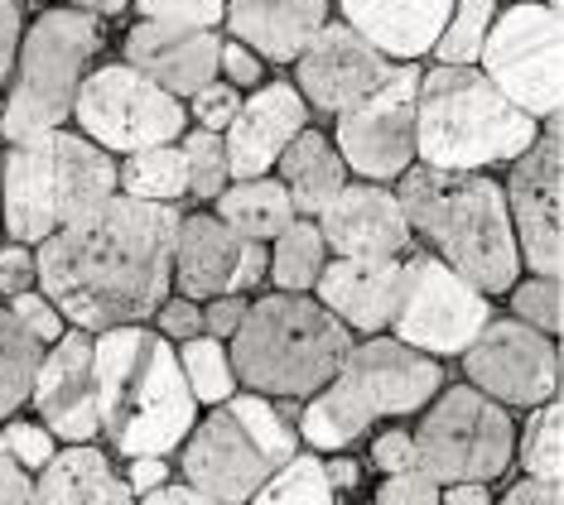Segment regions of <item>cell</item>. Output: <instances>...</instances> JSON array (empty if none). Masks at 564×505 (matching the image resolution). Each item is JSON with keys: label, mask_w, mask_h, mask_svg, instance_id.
I'll return each instance as SVG.
<instances>
[{"label": "cell", "mask_w": 564, "mask_h": 505, "mask_svg": "<svg viewBox=\"0 0 564 505\" xmlns=\"http://www.w3.org/2000/svg\"><path fill=\"white\" fill-rule=\"evenodd\" d=\"M174 202H140L111 193L83 222L58 227L34 245L40 289L58 304L68 328L101 332L121 322H150L174 289Z\"/></svg>", "instance_id": "obj_1"}, {"label": "cell", "mask_w": 564, "mask_h": 505, "mask_svg": "<svg viewBox=\"0 0 564 505\" xmlns=\"http://www.w3.org/2000/svg\"><path fill=\"white\" fill-rule=\"evenodd\" d=\"M395 198H401L415 241H425L430 255L458 270L487 299L507 294L521 279L507 198L492 174H482V168H434L415 160L395 178Z\"/></svg>", "instance_id": "obj_2"}, {"label": "cell", "mask_w": 564, "mask_h": 505, "mask_svg": "<svg viewBox=\"0 0 564 505\" xmlns=\"http://www.w3.org/2000/svg\"><path fill=\"white\" fill-rule=\"evenodd\" d=\"M97 371V438H107L121 458L174 452L198 419V399L178 371L174 342H164L145 322L93 332Z\"/></svg>", "instance_id": "obj_3"}, {"label": "cell", "mask_w": 564, "mask_h": 505, "mask_svg": "<svg viewBox=\"0 0 564 505\" xmlns=\"http://www.w3.org/2000/svg\"><path fill=\"white\" fill-rule=\"evenodd\" d=\"M117 193V154L73 125L0 145V237L40 245Z\"/></svg>", "instance_id": "obj_4"}, {"label": "cell", "mask_w": 564, "mask_h": 505, "mask_svg": "<svg viewBox=\"0 0 564 505\" xmlns=\"http://www.w3.org/2000/svg\"><path fill=\"white\" fill-rule=\"evenodd\" d=\"M352 347V332L314 294L271 289L247 304L237 332L227 337L237 385L265 399H310L333 381Z\"/></svg>", "instance_id": "obj_5"}, {"label": "cell", "mask_w": 564, "mask_h": 505, "mask_svg": "<svg viewBox=\"0 0 564 505\" xmlns=\"http://www.w3.org/2000/svg\"><path fill=\"white\" fill-rule=\"evenodd\" d=\"M541 135V121L497 92L478 63L420 68L415 87V160L434 168H507Z\"/></svg>", "instance_id": "obj_6"}, {"label": "cell", "mask_w": 564, "mask_h": 505, "mask_svg": "<svg viewBox=\"0 0 564 505\" xmlns=\"http://www.w3.org/2000/svg\"><path fill=\"white\" fill-rule=\"evenodd\" d=\"M101 48H107V24L73 6L40 10L34 24L24 20L15 68L0 97V140L68 125L78 83L101 58Z\"/></svg>", "instance_id": "obj_7"}, {"label": "cell", "mask_w": 564, "mask_h": 505, "mask_svg": "<svg viewBox=\"0 0 564 505\" xmlns=\"http://www.w3.org/2000/svg\"><path fill=\"white\" fill-rule=\"evenodd\" d=\"M213 414L194 419L178 443V472L188 486L208 491L223 505H241L280 462L300 448V429L275 399L265 395H227Z\"/></svg>", "instance_id": "obj_8"}, {"label": "cell", "mask_w": 564, "mask_h": 505, "mask_svg": "<svg viewBox=\"0 0 564 505\" xmlns=\"http://www.w3.org/2000/svg\"><path fill=\"white\" fill-rule=\"evenodd\" d=\"M415 462L440 486L448 482H497L517 452V424L507 405L482 395L478 385H440V395L420 409Z\"/></svg>", "instance_id": "obj_9"}, {"label": "cell", "mask_w": 564, "mask_h": 505, "mask_svg": "<svg viewBox=\"0 0 564 505\" xmlns=\"http://www.w3.org/2000/svg\"><path fill=\"white\" fill-rule=\"evenodd\" d=\"M564 0H507L497 10L492 30L482 39L478 68L511 107L535 121L560 116L564 101V34H560Z\"/></svg>", "instance_id": "obj_10"}, {"label": "cell", "mask_w": 564, "mask_h": 505, "mask_svg": "<svg viewBox=\"0 0 564 505\" xmlns=\"http://www.w3.org/2000/svg\"><path fill=\"white\" fill-rule=\"evenodd\" d=\"M68 125L121 160L131 150L178 140L188 131V107L145 73H135L126 58H107L93 63L78 83Z\"/></svg>", "instance_id": "obj_11"}, {"label": "cell", "mask_w": 564, "mask_h": 505, "mask_svg": "<svg viewBox=\"0 0 564 505\" xmlns=\"http://www.w3.org/2000/svg\"><path fill=\"white\" fill-rule=\"evenodd\" d=\"M487 318H492V299L473 289L458 270H448L430 251L405 255L401 299H395V314L387 322L391 337H401L405 347L425 356H458L482 332Z\"/></svg>", "instance_id": "obj_12"}, {"label": "cell", "mask_w": 564, "mask_h": 505, "mask_svg": "<svg viewBox=\"0 0 564 505\" xmlns=\"http://www.w3.org/2000/svg\"><path fill=\"white\" fill-rule=\"evenodd\" d=\"M507 217L517 237L521 270L531 275H560L564 265V150L560 116L541 121V135L507 164Z\"/></svg>", "instance_id": "obj_13"}, {"label": "cell", "mask_w": 564, "mask_h": 505, "mask_svg": "<svg viewBox=\"0 0 564 505\" xmlns=\"http://www.w3.org/2000/svg\"><path fill=\"white\" fill-rule=\"evenodd\" d=\"M415 87L420 63H395L377 92L333 116V145L352 178L395 184L415 164Z\"/></svg>", "instance_id": "obj_14"}, {"label": "cell", "mask_w": 564, "mask_h": 505, "mask_svg": "<svg viewBox=\"0 0 564 505\" xmlns=\"http://www.w3.org/2000/svg\"><path fill=\"white\" fill-rule=\"evenodd\" d=\"M464 375L482 395L507 409H535L560 395V347L555 337L521 318H487L482 332L464 347Z\"/></svg>", "instance_id": "obj_15"}, {"label": "cell", "mask_w": 564, "mask_h": 505, "mask_svg": "<svg viewBox=\"0 0 564 505\" xmlns=\"http://www.w3.org/2000/svg\"><path fill=\"white\" fill-rule=\"evenodd\" d=\"M333 385H338L371 424L405 419V414H420L434 395H440L444 366H440V356L415 352V347H405L401 337L371 332L367 342L348 347L343 366L333 371Z\"/></svg>", "instance_id": "obj_16"}, {"label": "cell", "mask_w": 564, "mask_h": 505, "mask_svg": "<svg viewBox=\"0 0 564 505\" xmlns=\"http://www.w3.org/2000/svg\"><path fill=\"white\" fill-rule=\"evenodd\" d=\"M265 241H247L217 212H184L174 231V275L170 284L184 299L217 294H256L265 284Z\"/></svg>", "instance_id": "obj_17"}, {"label": "cell", "mask_w": 564, "mask_h": 505, "mask_svg": "<svg viewBox=\"0 0 564 505\" xmlns=\"http://www.w3.org/2000/svg\"><path fill=\"white\" fill-rule=\"evenodd\" d=\"M391 68L395 63L381 54L371 39H362L338 15H328L318 24V34L294 54L290 83H294V92L310 101V111L338 116V111H348L352 101H362L367 92H377L391 77Z\"/></svg>", "instance_id": "obj_18"}, {"label": "cell", "mask_w": 564, "mask_h": 505, "mask_svg": "<svg viewBox=\"0 0 564 505\" xmlns=\"http://www.w3.org/2000/svg\"><path fill=\"white\" fill-rule=\"evenodd\" d=\"M34 414L63 443H97V371H93V332L63 328L44 347L40 371L30 385Z\"/></svg>", "instance_id": "obj_19"}, {"label": "cell", "mask_w": 564, "mask_h": 505, "mask_svg": "<svg viewBox=\"0 0 564 505\" xmlns=\"http://www.w3.org/2000/svg\"><path fill=\"white\" fill-rule=\"evenodd\" d=\"M314 227L324 237L328 255H410L415 251V231L405 222L395 188L371 184V178H348L314 212Z\"/></svg>", "instance_id": "obj_20"}, {"label": "cell", "mask_w": 564, "mask_h": 505, "mask_svg": "<svg viewBox=\"0 0 564 505\" xmlns=\"http://www.w3.org/2000/svg\"><path fill=\"white\" fill-rule=\"evenodd\" d=\"M310 116H314L310 101L294 92V83H285V77H265L261 87L241 92V107L232 116V125L223 131L232 178L271 174L280 150L310 125Z\"/></svg>", "instance_id": "obj_21"}, {"label": "cell", "mask_w": 564, "mask_h": 505, "mask_svg": "<svg viewBox=\"0 0 564 505\" xmlns=\"http://www.w3.org/2000/svg\"><path fill=\"white\" fill-rule=\"evenodd\" d=\"M217 44L223 34L203 24H164V20H135L121 39V58L164 92L188 101L203 83L217 77Z\"/></svg>", "instance_id": "obj_22"}, {"label": "cell", "mask_w": 564, "mask_h": 505, "mask_svg": "<svg viewBox=\"0 0 564 505\" xmlns=\"http://www.w3.org/2000/svg\"><path fill=\"white\" fill-rule=\"evenodd\" d=\"M405 255H328L314 299L328 308L348 332H387L401 299Z\"/></svg>", "instance_id": "obj_23"}, {"label": "cell", "mask_w": 564, "mask_h": 505, "mask_svg": "<svg viewBox=\"0 0 564 505\" xmlns=\"http://www.w3.org/2000/svg\"><path fill=\"white\" fill-rule=\"evenodd\" d=\"M448 10L454 0H333V15L371 39L391 63L430 58Z\"/></svg>", "instance_id": "obj_24"}, {"label": "cell", "mask_w": 564, "mask_h": 505, "mask_svg": "<svg viewBox=\"0 0 564 505\" xmlns=\"http://www.w3.org/2000/svg\"><path fill=\"white\" fill-rule=\"evenodd\" d=\"M333 15V0H227V34L256 48L271 68H290L294 54Z\"/></svg>", "instance_id": "obj_25"}, {"label": "cell", "mask_w": 564, "mask_h": 505, "mask_svg": "<svg viewBox=\"0 0 564 505\" xmlns=\"http://www.w3.org/2000/svg\"><path fill=\"white\" fill-rule=\"evenodd\" d=\"M126 496L131 491H126L121 472L111 468V458L97 443H63L34 472V501L40 505H107Z\"/></svg>", "instance_id": "obj_26"}, {"label": "cell", "mask_w": 564, "mask_h": 505, "mask_svg": "<svg viewBox=\"0 0 564 505\" xmlns=\"http://www.w3.org/2000/svg\"><path fill=\"white\" fill-rule=\"evenodd\" d=\"M271 174L285 184L290 202H294V217H314L318 207H324L333 193L352 178L348 164H343V154H338V145H333V135L314 131V125H304V131L280 150Z\"/></svg>", "instance_id": "obj_27"}, {"label": "cell", "mask_w": 564, "mask_h": 505, "mask_svg": "<svg viewBox=\"0 0 564 505\" xmlns=\"http://www.w3.org/2000/svg\"><path fill=\"white\" fill-rule=\"evenodd\" d=\"M213 212L247 241H271L294 222V202L275 174L232 178V184L213 198Z\"/></svg>", "instance_id": "obj_28"}, {"label": "cell", "mask_w": 564, "mask_h": 505, "mask_svg": "<svg viewBox=\"0 0 564 505\" xmlns=\"http://www.w3.org/2000/svg\"><path fill=\"white\" fill-rule=\"evenodd\" d=\"M117 193L140 202H184L188 198V168H184V150L178 140L170 145H145L117 160Z\"/></svg>", "instance_id": "obj_29"}, {"label": "cell", "mask_w": 564, "mask_h": 505, "mask_svg": "<svg viewBox=\"0 0 564 505\" xmlns=\"http://www.w3.org/2000/svg\"><path fill=\"white\" fill-rule=\"evenodd\" d=\"M265 275H271L275 289H290V294H314L318 275L328 265V245L318 237L314 217H294V222L280 231V237L265 241Z\"/></svg>", "instance_id": "obj_30"}, {"label": "cell", "mask_w": 564, "mask_h": 505, "mask_svg": "<svg viewBox=\"0 0 564 505\" xmlns=\"http://www.w3.org/2000/svg\"><path fill=\"white\" fill-rule=\"evenodd\" d=\"M40 356H44V342L0 299V419H10V414H20L30 405V385H34V371H40Z\"/></svg>", "instance_id": "obj_31"}, {"label": "cell", "mask_w": 564, "mask_h": 505, "mask_svg": "<svg viewBox=\"0 0 564 505\" xmlns=\"http://www.w3.org/2000/svg\"><path fill=\"white\" fill-rule=\"evenodd\" d=\"M241 505H338V491L324 476V458L294 448Z\"/></svg>", "instance_id": "obj_32"}, {"label": "cell", "mask_w": 564, "mask_h": 505, "mask_svg": "<svg viewBox=\"0 0 564 505\" xmlns=\"http://www.w3.org/2000/svg\"><path fill=\"white\" fill-rule=\"evenodd\" d=\"M174 356H178V371L188 381V395L198 405H223L227 395H237V371H232V356H227V342L223 337H184L174 342Z\"/></svg>", "instance_id": "obj_33"}, {"label": "cell", "mask_w": 564, "mask_h": 505, "mask_svg": "<svg viewBox=\"0 0 564 505\" xmlns=\"http://www.w3.org/2000/svg\"><path fill=\"white\" fill-rule=\"evenodd\" d=\"M511 462H521V472L535 476V482H560V472H564V409H560V395H550L545 405L531 409L525 429L517 433Z\"/></svg>", "instance_id": "obj_34"}, {"label": "cell", "mask_w": 564, "mask_h": 505, "mask_svg": "<svg viewBox=\"0 0 564 505\" xmlns=\"http://www.w3.org/2000/svg\"><path fill=\"white\" fill-rule=\"evenodd\" d=\"M497 10H502V0H454L440 39H434V48H430V58L434 63H478L482 39L492 30Z\"/></svg>", "instance_id": "obj_35"}, {"label": "cell", "mask_w": 564, "mask_h": 505, "mask_svg": "<svg viewBox=\"0 0 564 505\" xmlns=\"http://www.w3.org/2000/svg\"><path fill=\"white\" fill-rule=\"evenodd\" d=\"M184 150V168H188V198L194 202H213L217 193L232 184V168H227V145L217 131H184L178 135Z\"/></svg>", "instance_id": "obj_36"}, {"label": "cell", "mask_w": 564, "mask_h": 505, "mask_svg": "<svg viewBox=\"0 0 564 505\" xmlns=\"http://www.w3.org/2000/svg\"><path fill=\"white\" fill-rule=\"evenodd\" d=\"M511 318L531 322L550 337H560V318H564V304H560V275H525L511 284Z\"/></svg>", "instance_id": "obj_37"}, {"label": "cell", "mask_w": 564, "mask_h": 505, "mask_svg": "<svg viewBox=\"0 0 564 505\" xmlns=\"http://www.w3.org/2000/svg\"><path fill=\"white\" fill-rule=\"evenodd\" d=\"M188 107V121L198 125V131H217L223 135L227 125H232V116H237V107H241V92L227 77H213V83H203L194 97L184 101Z\"/></svg>", "instance_id": "obj_38"}, {"label": "cell", "mask_w": 564, "mask_h": 505, "mask_svg": "<svg viewBox=\"0 0 564 505\" xmlns=\"http://www.w3.org/2000/svg\"><path fill=\"white\" fill-rule=\"evenodd\" d=\"M6 429H0V443H6L10 452H15V462L20 468H30V472H40L48 458H54V448H58V438H54V429L48 424H40V419H0Z\"/></svg>", "instance_id": "obj_39"}, {"label": "cell", "mask_w": 564, "mask_h": 505, "mask_svg": "<svg viewBox=\"0 0 564 505\" xmlns=\"http://www.w3.org/2000/svg\"><path fill=\"white\" fill-rule=\"evenodd\" d=\"M135 20H164V24H203V30H223L227 0H131Z\"/></svg>", "instance_id": "obj_40"}, {"label": "cell", "mask_w": 564, "mask_h": 505, "mask_svg": "<svg viewBox=\"0 0 564 505\" xmlns=\"http://www.w3.org/2000/svg\"><path fill=\"white\" fill-rule=\"evenodd\" d=\"M6 308H10V314H15V318H20V322H24V328H30L34 337H40L44 347L54 342V337H63V328H68V318L58 314V304L48 299V294L40 289V284H34V289H20V294H10V299H6Z\"/></svg>", "instance_id": "obj_41"}, {"label": "cell", "mask_w": 564, "mask_h": 505, "mask_svg": "<svg viewBox=\"0 0 564 505\" xmlns=\"http://www.w3.org/2000/svg\"><path fill=\"white\" fill-rule=\"evenodd\" d=\"M217 77H227L237 92H251V87H261L265 77H271V63L256 54V48L241 44V39L227 34L223 44H217Z\"/></svg>", "instance_id": "obj_42"}, {"label": "cell", "mask_w": 564, "mask_h": 505, "mask_svg": "<svg viewBox=\"0 0 564 505\" xmlns=\"http://www.w3.org/2000/svg\"><path fill=\"white\" fill-rule=\"evenodd\" d=\"M371 505H440V482L420 468H405V472H387L377 501Z\"/></svg>", "instance_id": "obj_43"}, {"label": "cell", "mask_w": 564, "mask_h": 505, "mask_svg": "<svg viewBox=\"0 0 564 505\" xmlns=\"http://www.w3.org/2000/svg\"><path fill=\"white\" fill-rule=\"evenodd\" d=\"M150 318H155V332L164 337V342H184V337L203 332V304L184 299V294H164V304Z\"/></svg>", "instance_id": "obj_44"}, {"label": "cell", "mask_w": 564, "mask_h": 505, "mask_svg": "<svg viewBox=\"0 0 564 505\" xmlns=\"http://www.w3.org/2000/svg\"><path fill=\"white\" fill-rule=\"evenodd\" d=\"M40 284V265H34V245L24 241H0V299Z\"/></svg>", "instance_id": "obj_45"}, {"label": "cell", "mask_w": 564, "mask_h": 505, "mask_svg": "<svg viewBox=\"0 0 564 505\" xmlns=\"http://www.w3.org/2000/svg\"><path fill=\"white\" fill-rule=\"evenodd\" d=\"M371 468H377V472L420 468V462H415V438H410V429H387V433L371 438Z\"/></svg>", "instance_id": "obj_46"}, {"label": "cell", "mask_w": 564, "mask_h": 505, "mask_svg": "<svg viewBox=\"0 0 564 505\" xmlns=\"http://www.w3.org/2000/svg\"><path fill=\"white\" fill-rule=\"evenodd\" d=\"M247 304H251V294H217V299H203V332L227 342V337L237 332L241 314H247Z\"/></svg>", "instance_id": "obj_47"}, {"label": "cell", "mask_w": 564, "mask_h": 505, "mask_svg": "<svg viewBox=\"0 0 564 505\" xmlns=\"http://www.w3.org/2000/svg\"><path fill=\"white\" fill-rule=\"evenodd\" d=\"M20 34H24V6L20 0H0V97H6L10 68H15Z\"/></svg>", "instance_id": "obj_48"}, {"label": "cell", "mask_w": 564, "mask_h": 505, "mask_svg": "<svg viewBox=\"0 0 564 505\" xmlns=\"http://www.w3.org/2000/svg\"><path fill=\"white\" fill-rule=\"evenodd\" d=\"M0 505H40L34 501V472L20 468L6 443H0Z\"/></svg>", "instance_id": "obj_49"}, {"label": "cell", "mask_w": 564, "mask_h": 505, "mask_svg": "<svg viewBox=\"0 0 564 505\" xmlns=\"http://www.w3.org/2000/svg\"><path fill=\"white\" fill-rule=\"evenodd\" d=\"M126 491L131 496H145V491H155L170 482V458H155V452H145V458H131V468H126Z\"/></svg>", "instance_id": "obj_50"}, {"label": "cell", "mask_w": 564, "mask_h": 505, "mask_svg": "<svg viewBox=\"0 0 564 505\" xmlns=\"http://www.w3.org/2000/svg\"><path fill=\"white\" fill-rule=\"evenodd\" d=\"M135 505H223V501H213L208 491H198V486H188V482H164L155 491H145V496H135Z\"/></svg>", "instance_id": "obj_51"}, {"label": "cell", "mask_w": 564, "mask_h": 505, "mask_svg": "<svg viewBox=\"0 0 564 505\" xmlns=\"http://www.w3.org/2000/svg\"><path fill=\"white\" fill-rule=\"evenodd\" d=\"M492 505H564V501H560V482H535V476H521V482L511 486L502 501H492Z\"/></svg>", "instance_id": "obj_52"}, {"label": "cell", "mask_w": 564, "mask_h": 505, "mask_svg": "<svg viewBox=\"0 0 564 505\" xmlns=\"http://www.w3.org/2000/svg\"><path fill=\"white\" fill-rule=\"evenodd\" d=\"M440 505H492V482H448L440 486Z\"/></svg>", "instance_id": "obj_53"}, {"label": "cell", "mask_w": 564, "mask_h": 505, "mask_svg": "<svg viewBox=\"0 0 564 505\" xmlns=\"http://www.w3.org/2000/svg\"><path fill=\"white\" fill-rule=\"evenodd\" d=\"M324 476H328V486L333 491H357V482H362V468L343 452V458H333V462H324Z\"/></svg>", "instance_id": "obj_54"}, {"label": "cell", "mask_w": 564, "mask_h": 505, "mask_svg": "<svg viewBox=\"0 0 564 505\" xmlns=\"http://www.w3.org/2000/svg\"><path fill=\"white\" fill-rule=\"evenodd\" d=\"M73 10H83V15H93L101 24H111V20H121L126 10H131V0H68Z\"/></svg>", "instance_id": "obj_55"}, {"label": "cell", "mask_w": 564, "mask_h": 505, "mask_svg": "<svg viewBox=\"0 0 564 505\" xmlns=\"http://www.w3.org/2000/svg\"><path fill=\"white\" fill-rule=\"evenodd\" d=\"M107 505H135V501H131V496H126V501H107Z\"/></svg>", "instance_id": "obj_56"}]
</instances>
